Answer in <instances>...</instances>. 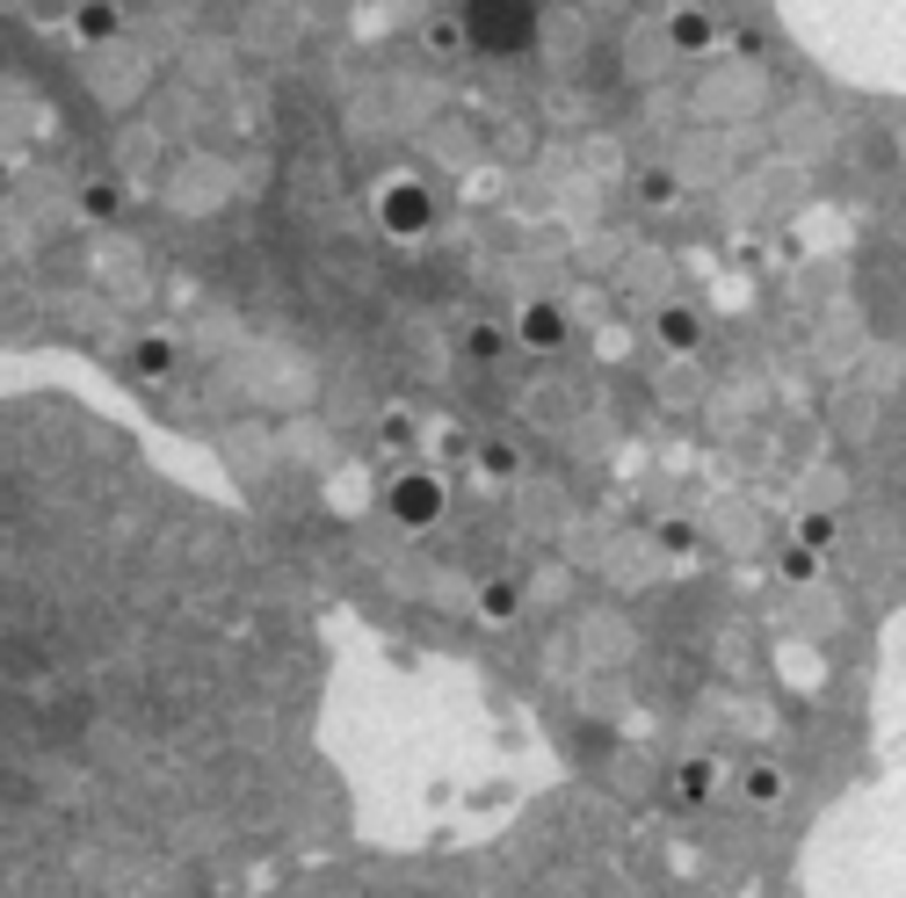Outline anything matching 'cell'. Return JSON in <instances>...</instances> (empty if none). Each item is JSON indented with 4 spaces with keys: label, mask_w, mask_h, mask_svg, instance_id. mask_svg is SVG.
I'll list each match as a JSON object with an SVG mask.
<instances>
[{
    "label": "cell",
    "mask_w": 906,
    "mask_h": 898,
    "mask_svg": "<svg viewBox=\"0 0 906 898\" xmlns=\"http://www.w3.org/2000/svg\"><path fill=\"white\" fill-rule=\"evenodd\" d=\"M515 333H523V348H566V311L558 305H530Z\"/></svg>",
    "instance_id": "2"
},
{
    "label": "cell",
    "mask_w": 906,
    "mask_h": 898,
    "mask_svg": "<svg viewBox=\"0 0 906 898\" xmlns=\"http://www.w3.org/2000/svg\"><path fill=\"white\" fill-rule=\"evenodd\" d=\"M479 609H487V623H507V616H515V588H487V594H479Z\"/></svg>",
    "instance_id": "4"
},
{
    "label": "cell",
    "mask_w": 906,
    "mask_h": 898,
    "mask_svg": "<svg viewBox=\"0 0 906 898\" xmlns=\"http://www.w3.org/2000/svg\"><path fill=\"white\" fill-rule=\"evenodd\" d=\"M392 507H400V522H436L443 515V485L436 479H400Z\"/></svg>",
    "instance_id": "1"
},
{
    "label": "cell",
    "mask_w": 906,
    "mask_h": 898,
    "mask_svg": "<svg viewBox=\"0 0 906 898\" xmlns=\"http://www.w3.org/2000/svg\"><path fill=\"white\" fill-rule=\"evenodd\" d=\"M653 333H661V348H697V311H689V305L653 311Z\"/></svg>",
    "instance_id": "3"
}]
</instances>
